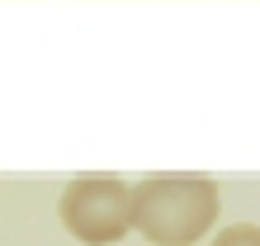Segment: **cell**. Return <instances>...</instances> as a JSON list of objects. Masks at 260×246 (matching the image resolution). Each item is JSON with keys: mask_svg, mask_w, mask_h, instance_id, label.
I'll return each instance as SVG.
<instances>
[{"mask_svg": "<svg viewBox=\"0 0 260 246\" xmlns=\"http://www.w3.org/2000/svg\"><path fill=\"white\" fill-rule=\"evenodd\" d=\"M218 204L208 175H147L133 190V227L151 246H194L213 232Z\"/></svg>", "mask_w": 260, "mask_h": 246, "instance_id": "1", "label": "cell"}, {"mask_svg": "<svg viewBox=\"0 0 260 246\" xmlns=\"http://www.w3.org/2000/svg\"><path fill=\"white\" fill-rule=\"evenodd\" d=\"M62 227L85 246H114L133 232V184L118 175H76L62 190Z\"/></svg>", "mask_w": 260, "mask_h": 246, "instance_id": "2", "label": "cell"}, {"mask_svg": "<svg viewBox=\"0 0 260 246\" xmlns=\"http://www.w3.org/2000/svg\"><path fill=\"white\" fill-rule=\"evenodd\" d=\"M213 246H260V227L255 223H232L213 237Z\"/></svg>", "mask_w": 260, "mask_h": 246, "instance_id": "3", "label": "cell"}]
</instances>
